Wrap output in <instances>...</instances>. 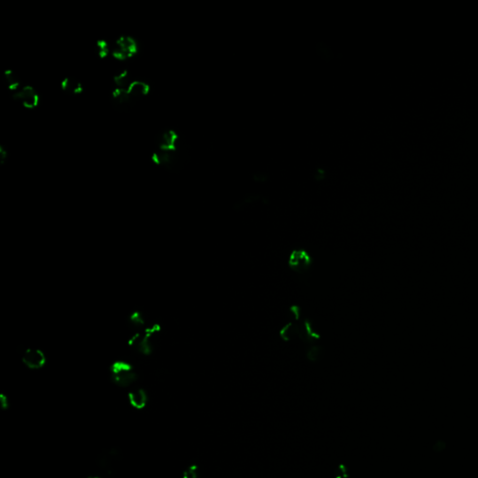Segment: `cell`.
<instances>
[{
    "label": "cell",
    "instance_id": "6da1fadb",
    "mask_svg": "<svg viewBox=\"0 0 478 478\" xmlns=\"http://www.w3.org/2000/svg\"><path fill=\"white\" fill-rule=\"evenodd\" d=\"M111 379L113 383L120 388L129 387L135 383L137 374L129 363L125 361H115L110 367Z\"/></svg>",
    "mask_w": 478,
    "mask_h": 478
},
{
    "label": "cell",
    "instance_id": "7a4b0ae2",
    "mask_svg": "<svg viewBox=\"0 0 478 478\" xmlns=\"http://www.w3.org/2000/svg\"><path fill=\"white\" fill-rule=\"evenodd\" d=\"M140 46L137 40L131 36H121L116 40L112 48V56L120 61L130 59L138 54Z\"/></svg>",
    "mask_w": 478,
    "mask_h": 478
},
{
    "label": "cell",
    "instance_id": "3957f363",
    "mask_svg": "<svg viewBox=\"0 0 478 478\" xmlns=\"http://www.w3.org/2000/svg\"><path fill=\"white\" fill-rule=\"evenodd\" d=\"M313 264V258L308 250L304 249H293L289 253L288 266L297 274L309 273Z\"/></svg>",
    "mask_w": 478,
    "mask_h": 478
},
{
    "label": "cell",
    "instance_id": "277c9868",
    "mask_svg": "<svg viewBox=\"0 0 478 478\" xmlns=\"http://www.w3.org/2000/svg\"><path fill=\"white\" fill-rule=\"evenodd\" d=\"M151 159L155 165L163 167L164 168L169 171H176L179 168L180 159L177 150L171 151V150L155 149L154 152L152 153Z\"/></svg>",
    "mask_w": 478,
    "mask_h": 478
},
{
    "label": "cell",
    "instance_id": "5b68a950",
    "mask_svg": "<svg viewBox=\"0 0 478 478\" xmlns=\"http://www.w3.org/2000/svg\"><path fill=\"white\" fill-rule=\"evenodd\" d=\"M13 99L20 102L21 104L29 110L36 109L40 104V96L36 89L30 85L21 87L20 89L13 93Z\"/></svg>",
    "mask_w": 478,
    "mask_h": 478
},
{
    "label": "cell",
    "instance_id": "8992f818",
    "mask_svg": "<svg viewBox=\"0 0 478 478\" xmlns=\"http://www.w3.org/2000/svg\"><path fill=\"white\" fill-rule=\"evenodd\" d=\"M23 363L32 370L42 368L46 363L45 354L39 349H26L22 354Z\"/></svg>",
    "mask_w": 478,
    "mask_h": 478
},
{
    "label": "cell",
    "instance_id": "52a82bcc",
    "mask_svg": "<svg viewBox=\"0 0 478 478\" xmlns=\"http://www.w3.org/2000/svg\"><path fill=\"white\" fill-rule=\"evenodd\" d=\"M178 140L179 136L176 131L172 129L165 130L157 137V149L176 151Z\"/></svg>",
    "mask_w": 478,
    "mask_h": 478
},
{
    "label": "cell",
    "instance_id": "ba28073f",
    "mask_svg": "<svg viewBox=\"0 0 478 478\" xmlns=\"http://www.w3.org/2000/svg\"><path fill=\"white\" fill-rule=\"evenodd\" d=\"M128 402L133 408L137 410L144 409L149 402V396L145 389L143 388H134L128 392Z\"/></svg>",
    "mask_w": 478,
    "mask_h": 478
},
{
    "label": "cell",
    "instance_id": "9c48e42d",
    "mask_svg": "<svg viewBox=\"0 0 478 478\" xmlns=\"http://www.w3.org/2000/svg\"><path fill=\"white\" fill-rule=\"evenodd\" d=\"M132 102L134 103L137 100H140L142 97H145L149 95V84L145 81L142 80H134L131 81L129 86L126 88Z\"/></svg>",
    "mask_w": 478,
    "mask_h": 478
},
{
    "label": "cell",
    "instance_id": "30bf717a",
    "mask_svg": "<svg viewBox=\"0 0 478 478\" xmlns=\"http://www.w3.org/2000/svg\"><path fill=\"white\" fill-rule=\"evenodd\" d=\"M112 102L114 107L120 110L123 108L126 109L128 105H131L133 103L127 90L122 89V88H115L113 90Z\"/></svg>",
    "mask_w": 478,
    "mask_h": 478
},
{
    "label": "cell",
    "instance_id": "8fae6325",
    "mask_svg": "<svg viewBox=\"0 0 478 478\" xmlns=\"http://www.w3.org/2000/svg\"><path fill=\"white\" fill-rule=\"evenodd\" d=\"M61 89L70 96H79L83 92V86L80 80L68 77L61 81Z\"/></svg>",
    "mask_w": 478,
    "mask_h": 478
},
{
    "label": "cell",
    "instance_id": "7c38bea8",
    "mask_svg": "<svg viewBox=\"0 0 478 478\" xmlns=\"http://www.w3.org/2000/svg\"><path fill=\"white\" fill-rule=\"evenodd\" d=\"M300 334V324L289 322L280 330L279 335L284 341L289 342L296 337H299Z\"/></svg>",
    "mask_w": 478,
    "mask_h": 478
},
{
    "label": "cell",
    "instance_id": "4fadbf2b",
    "mask_svg": "<svg viewBox=\"0 0 478 478\" xmlns=\"http://www.w3.org/2000/svg\"><path fill=\"white\" fill-rule=\"evenodd\" d=\"M4 79L7 88L11 92L15 93L20 89V80H18L17 76L11 70H6L4 72Z\"/></svg>",
    "mask_w": 478,
    "mask_h": 478
},
{
    "label": "cell",
    "instance_id": "5bb4252c",
    "mask_svg": "<svg viewBox=\"0 0 478 478\" xmlns=\"http://www.w3.org/2000/svg\"><path fill=\"white\" fill-rule=\"evenodd\" d=\"M113 80L114 83L116 84V88L126 89L131 83V80H129V72L127 70H123L120 72L113 77Z\"/></svg>",
    "mask_w": 478,
    "mask_h": 478
},
{
    "label": "cell",
    "instance_id": "9a60e30c",
    "mask_svg": "<svg viewBox=\"0 0 478 478\" xmlns=\"http://www.w3.org/2000/svg\"><path fill=\"white\" fill-rule=\"evenodd\" d=\"M96 51L100 59H105L110 54V48L109 43L104 40H100L96 42Z\"/></svg>",
    "mask_w": 478,
    "mask_h": 478
},
{
    "label": "cell",
    "instance_id": "2e32d148",
    "mask_svg": "<svg viewBox=\"0 0 478 478\" xmlns=\"http://www.w3.org/2000/svg\"><path fill=\"white\" fill-rule=\"evenodd\" d=\"M321 351H322L321 348L318 347V346L310 347L308 352H307V357L311 361H314V362L318 361L319 358L321 357Z\"/></svg>",
    "mask_w": 478,
    "mask_h": 478
},
{
    "label": "cell",
    "instance_id": "e0dca14e",
    "mask_svg": "<svg viewBox=\"0 0 478 478\" xmlns=\"http://www.w3.org/2000/svg\"><path fill=\"white\" fill-rule=\"evenodd\" d=\"M182 478H200V471L196 465H190L182 473Z\"/></svg>",
    "mask_w": 478,
    "mask_h": 478
},
{
    "label": "cell",
    "instance_id": "ac0fdd59",
    "mask_svg": "<svg viewBox=\"0 0 478 478\" xmlns=\"http://www.w3.org/2000/svg\"><path fill=\"white\" fill-rule=\"evenodd\" d=\"M8 151L2 145H0V164L5 165L8 161Z\"/></svg>",
    "mask_w": 478,
    "mask_h": 478
},
{
    "label": "cell",
    "instance_id": "d6986e66",
    "mask_svg": "<svg viewBox=\"0 0 478 478\" xmlns=\"http://www.w3.org/2000/svg\"><path fill=\"white\" fill-rule=\"evenodd\" d=\"M0 404H1L2 408H8L9 407V399L8 397L5 395H1L0 396Z\"/></svg>",
    "mask_w": 478,
    "mask_h": 478
},
{
    "label": "cell",
    "instance_id": "ffe728a7",
    "mask_svg": "<svg viewBox=\"0 0 478 478\" xmlns=\"http://www.w3.org/2000/svg\"><path fill=\"white\" fill-rule=\"evenodd\" d=\"M98 478V477H89V478Z\"/></svg>",
    "mask_w": 478,
    "mask_h": 478
}]
</instances>
